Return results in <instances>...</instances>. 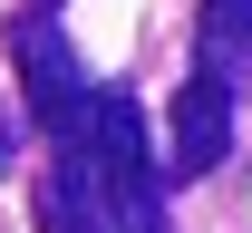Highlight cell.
Masks as SVG:
<instances>
[{"mask_svg": "<svg viewBox=\"0 0 252 233\" xmlns=\"http://www.w3.org/2000/svg\"><path fill=\"white\" fill-rule=\"evenodd\" d=\"M10 156H20V136H10V117H0V166H10Z\"/></svg>", "mask_w": 252, "mask_h": 233, "instance_id": "5", "label": "cell"}, {"mask_svg": "<svg viewBox=\"0 0 252 233\" xmlns=\"http://www.w3.org/2000/svg\"><path fill=\"white\" fill-rule=\"evenodd\" d=\"M20 10H59V0H20Z\"/></svg>", "mask_w": 252, "mask_h": 233, "instance_id": "6", "label": "cell"}, {"mask_svg": "<svg viewBox=\"0 0 252 233\" xmlns=\"http://www.w3.org/2000/svg\"><path fill=\"white\" fill-rule=\"evenodd\" d=\"M252 59V0H204V30H194V68L204 78H233Z\"/></svg>", "mask_w": 252, "mask_h": 233, "instance_id": "4", "label": "cell"}, {"mask_svg": "<svg viewBox=\"0 0 252 233\" xmlns=\"http://www.w3.org/2000/svg\"><path fill=\"white\" fill-rule=\"evenodd\" d=\"M39 233H165V166L136 88H88L39 175Z\"/></svg>", "mask_w": 252, "mask_h": 233, "instance_id": "1", "label": "cell"}, {"mask_svg": "<svg viewBox=\"0 0 252 233\" xmlns=\"http://www.w3.org/2000/svg\"><path fill=\"white\" fill-rule=\"evenodd\" d=\"M10 59H20V88H30V117L49 136L68 127V117H78V107H88V68H78V49H68V30H59V10H20V20H10Z\"/></svg>", "mask_w": 252, "mask_h": 233, "instance_id": "2", "label": "cell"}, {"mask_svg": "<svg viewBox=\"0 0 252 233\" xmlns=\"http://www.w3.org/2000/svg\"><path fill=\"white\" fill-rule=\"evenodd\" d=\"M233 156V78H204L194 68L185 98H175V146H165V185H194Z\"/></svg>", "mask_w": 252, "mask_h": 233, "instance_id": "3", "label": "cell"}]
</instances>
